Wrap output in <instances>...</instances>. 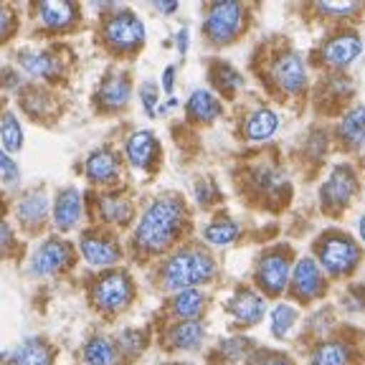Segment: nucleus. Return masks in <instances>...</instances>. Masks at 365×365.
Here are the masks:
<instances>
[{"label": "nucleus", "instance_id": "f257e3e1", "mask_svg": "<svg viewBox=\"0 0 365 365\" xmlns=\"http://www.w3.org/2000/svg\"><path fill=\"white\" fill-rule=\"evenodd\" d=\"M185 223V205L178 195H160L148 205L135 226V244L143 254H160L173 246Z\"/></svg>", "mask_w": 365, "mask_h": 365}, {"label": "nucleus", "instance_id": "f03ea898", "mask_svg": "<svg viewBox=\"0 0 365 365\" xmlns=\"http://www.w3.org/2000/svg\"><path fill=\"white\" fill-rule=\"evenodd\" d=\"M216 274V262L200 246H182L173 251L160 269V284L170 292L195 289Z\"/></svg>", "mask_w": 365, "mask_h": 365}, {"label": "nucleus", "instance_id": "7ed1b4c3", "mask_svg": "<svg viewBox=\"0 0 365 365\" xmlns=\"http://www.w3.org/2000/svg\"><path fill=\"white\" fill-rule=\"evenodd\" d=\"M102 38L109 48L120 53H132L145 43V23L130 8L114 6L104 16L102 23Z\"/></svg>", "mask_w": 365, "mask_h": 365}, {"label": "nucleus", "instance_id": "20e7f679", "mask_svg": "<svg viewBox=\"0 0 365 365\" xmlns=\"http://www.w3.org/2000/svg\"><path fill=\"white\" fill-rule=\"evenodd\" d=\"M135 297V282L125 269H109L91 287V302L99 312H122Z\"/></svg>", "mask_w": 365, "mask_h": 365}, {"label": "nucleus", "instance_id": "39448f33", "mask_svg": "<svg viewBox=\"0 0 365 365\" xmlns=\"http://www.w3.org/2000/svg\"><path fill=\"white\" fill-rule=\"evenodd\" d=\"M244 21H246V11L241 3L221 0V3H213L205 11L203 34L213 46H226L244 31Z\"/></svg>", "mask_w": 365, "mask_h": 365}, {"label": "nucleus", "instance_id": "423d86ee", "mask_svg": "<svg viewBox=\"0 0 365 365\" xmlns=\"http://www.w3.org/2000/svg\"><path fill=\"white\" fill-rule=\"evenodd\" d=\"M317 259L319 264L335 277L350 274L355 264L360 262V249L355 241L345 234H327L317 241Z\"/></svg>", "mask_w": 365, "mask_h": 365}, {"label": "nucleus", "instance_id": "0eeeda50", "mask_svg": "<svg viewBox=\"0 0 365 365\" xmlns=\"http://www.w3.org/2000/svg\"><path fill=\"white\" fill-rule=\"evenodd\" d=\"M71 262H74L71 244L58 239V236H51V239L41 241L34 249V254L29 259V272L34 277H53V274L71 267Z\"/></svg>", "mask_w": 365, "mask_h": 365}, {"label": "nucleus", "instance_id": "6e6552de", "mask_svg": "<svg viewBox=\"0 0 365 365\" xmlns=\"http://www.w3.org/2000/svg\"><path fill=\"white\" fill-rule=\"evenodd\" d=\"M292 274V257L287 249H272L259 259L257 267V284L264 289V294H282L289 284Z\"/></svg>", "mask_w": 365, "mask_h": 365}, {"label": "nucleus", "instance_id": "1a4fd4ad", "mask_svg": "<svg viewBox=\"0 0 365 365\" xmlns=\"http://www.w3.org/2000/svg\"><path fill=\"white\" fill-rule=\"evenodd\" d=\"M79 251L86 264L97 269H109L122 259V249L107 231H86L79 239Z\"/></svg>", "mask_w": 365, "mask_h": 365}, {"label": "nucleus", "instance_id": "9d476101", "mask_svg": "<svg viewBox=\"0 0 365 365\" xmlns=\"http://www.w3.org/2000/svg\"><path fill=\"white\" fill-rule=\"evenodd\" d=\"M272 79L284 94H299L307 84V66L297 51H282L272 61Z\"/></svg>", "mask_w": 365, "mask_h": 365}, {"label": "nucleus", "instance_id": "9b49d317", "mask_svg": "<svg viewBox=\"0 0 365 365\" xmlns=\"http://www.w3.org/2000/svg\"><path fill=\"white\" fill-rule=\"evenodd\" d=\"M130 97H132L130 74L117 68V71H109L102 79L94 102H97V107L102 109V112H120L122 107L130 104Z\"/></svg>", "mask_w": 365, "mask_h": 365}, {"label": "nucleus", "instance_id": "f8f14e48", "mask_svg": "<svg viewBox=\"0 0 365 365\" xmlns=\"http://www.w3.org/2000/svg\"><path fill=\"white\" fill-rule=\"evenodd\" d=\"M122 160L112 148H97L91 150L84 160V175L94 185H112L120 180Z\"/></svg>", "mask_w": 365, "mask_h": 365}, {"label": "nucleus", "instance_id": "ddd939ff", "mask_svg": "<svg viewBox=\"0 0 365 365\" xmlns=\"http://www.w3.org/2000/svg\"><path fill=\"white\" fill-rule=\"evenodd\" d=\"M358 190V178L350 170L348 165H337L335 170L330 173V178L325 180L322 190H319V198H322V205L330 208V211H337L342 205L353 198V193Z\"/></svg>", "mask_w": 365, "mask_h": 365}, {"label": "nucleus", "instance_id": "4468645a", "mask_svg": "<svg viewBox=\"0 0 365 365\" xmlns=\"http://www.w3.org/2000/svg\"><path fill=\"white\" fill-rule=\"evenodd\" d=\"M18 66H21L23 74H29L31 79L41 81H51L61 74V58L53 51H46V48H23L18 53Z\"/></svg>", "mask_w": 365, "mask_h": 365}, {"label": "nucleus", "instance_id": "2eb2a0df", "mask_svg": "<svg viewBox=\"0 0 365 365\" xmlns=\"http://www.w3.org/2000/svg\"><path fill=\"white\" fill-rule=\"evenodd\" d=\"M51 216L53 226L58 231H71L74 226H79L81 216H84V195H81V190L74 188V185L58 190L51 205Z\"/></svg>", "mask_w": 365, "mask_h": 365}, {"label": "nucleus", "instance_id": "dca6fc26", "mask_svg": "<svg viewBox=\"0 0 365 365\" xmlns=\"http://www.w3.org/2000/svg\"><path fill=\"white\" fill-rule=\"evenodd\" d=\"M48 213H51V200H48L43 188L29 190V193L16 203L18 223H21L23 228H29V231H38Z\"/></svg>", "mask_w": 365, "mask_h": 365}, {"label": "nucleus", "instance_id": "f3484780", "mask_svg": "<svg viewBox=\"0 0 365 365\" xmlns=\"http://www.w3.org/2000/svg\"><path fill=\"white\" fill-rule=\"evenodd\" d=\"M158 137L150 130H137L125 140V158L135 170H148L158 160Z\"/></svg>", "mask_w": 365, "mask_h": 365}, {"label": "nucleus", "instance_id": "a211bd4d", "mask_svg": "<svg viewBox=\"0 0 365 365\" xmlns=\"http://www.w3.org/2000/svg\"><path fill=\"white\" fill-rule=\"evenodd\" d=\"M226 309L231 312V317L239 325L249 327V325H257L259 319L264 317L267 304H264V297L257 294L254 289H236L231 294V299L226 302Z\"/></svg>", "mask_w": 365, "mask_h": 365}, {"label": "nucleus", "instance_id": "6ab92c4d", "mask_svg": "<svg viewBox=\"0 0 365 365\" xmlns=\"http://www.w3.org/2000/svg\"><path fill=\"white\" fill-rule=\"evenodd\" d=\"M81 18V11L76 3H38L36 6V21L48 31H68L76 26Z\"/></svg>", "mask_w": 365, "mask_h": 365}, {"label": "nucleus", "instance_id": "aec40b11", "mask_svg": "<svg viewBox=\"0 0 365 365\" xmlns=\"http://www.w3.org/2000/svg\"><path fill=\"white\" fill-rule=\"evenodd\" d=\"M360 51H363V43H360V38L355 34H337L332 36L330 41H325V46H322V61L330 63V66H348L350 61H355V58L360 56Z\"/></svg>", "mask_w": 365, "mask_h": 365}, {"label": "nucleus", "instance_id": "412c9836", "mask_svg": "<svg viewBox=\"0 0 365 365\" xmlns=\"http://www.w3.org/2000/svg\"><path fill=\"white\" fill-rule=\"evenodd\" d=\"M292 289L299 299L309 302L322 292V272L314 264V259H299L292 272Z\"/></svg>", "mask_w": 365, "mask_h": 365}, {"label": "nucleus", "instance_id": "4be33fe9", "mask_svg": "<svg viewBox=\"0 0 365 365\" xmlns=\"http://www.w3.org/2000/svg\"><path fill=\"white\" fill-rule=\"evenodd\" d=\"M97 213L99 221L107 226H125V223H130L135 208H132V200L122 193H104L97 198Z\"/></svg>", "mask_w": 365, "mask_h": 365}, {"label": "nucleus", "instance_id": "5701e85b", "mask_svg": "<svg viewBox=\"0 0 365 365\" xmlns=\"http://www.w3.org/2000/svg\"><path fill=\"white\" fill-rule=\"evenodd\" d=\"M11 365H51V345L43 337H26V340L8 355Z\"/></svg>", "mask_w": 365, "mask_h": 365}, {"label": "nucleus", "instance_id": "b1692460", "mask_svg": "<svg viewBox=\"0 0 365 365\" xmlns=\"http://www.w3.org/2000/svg\"><path fill=\"white\" fill-rule=\"evenodd\" d=\"M251 182L259 193H264L267 198L274 195H282L287 190V175L282 168H277L274 163H259L254 170H251Z\"/></svg>", "mask_w": 365, "mask_h": 365}, {"label": "nucleus", "instance_id": "393cba45", "mask_svg": "<svg viewBox=\"0 0 365 365\" xmlns=\"http://www.w3.org/2000/svg\"><path fill=\"white\" fill-rule=\"evenodd\" d=\"M205 337V327L200 319H180L168 330V342L173 350H195Z\"/></svg>", "mask_w": 365, "mask_h": 365}, {"label": "nucleus", "instance_id": "a878e982", "mask_svg": "<svg viewBox=\"0 0 365 365\" xmlns=\"http://www.w3.org/2000/svg\"><path fill=\"white\" fill-rule=\"evenodd\" d=\"M277 130H279V117H277L269 107L254 109L244 122V135H246V140H251V143H264V140L274 137Z\"/></svg>", "mask_w": 365, "mask_h": 365}, {"label": "nucleus", "instance_id": "bb28decb", "mask_svg": "<svg viewBox=\"0 0 365 365\" xmlns=\"http://www.w3.org/2000/svg\"><path fill=\"white\" fill-rule=\"evenodd\" d=\"M337 137H340V143L350 150H358L360 145L365 143V107L363 104L353 107L342 117V122L337 125Z\"/></svg>", "mask_w": 365, "mask_h": 365}, {"label": "nucleus", "instance_id": "cd10ccee", "mask_svg": "<svg viewBox=\"0 0 365 365\" xmlns=\"http://www.w3.org/2000/svg\"><path fill=\"white\" fill-rule=\"evenodd\" d=\"M81 358L86 365H117L120 353H117V345H114L112 337L107 335H91L84 342V350H81Z\"/></svg>", "mask_w": 365, "mask_h": 365}, {"label": "nucleus", "instance_id": "c85d7f7f", "mask_svg": "<svg viewBox=\"0 0 365 365\" xmlns=\"http://www.w3.org/2000/svg\"><path fill=\"white\" fill-rule=\"evenodd\" d=\"M185 109H188V117L193 122H213L221 114V102L216 99V94L208 89H195L193 94L188 97V104H185Z\"/></svg>", "mask_w": 365, "mask_h": 365}, {"label": "nucleus", "instance_id": "c756f323", "mask_svg": "<svg viewBox=\"0 0 365 365\" xmlns=\"http://www.w3.org/2000/svg\"><path fill=\"white\" fill-rule=\"evenodd\" d=\"M23 140H26V132H23L18 114L6 109V112L0 114V148L6 150L8 155H13L23 148Z\"/></svg>", "mask_w": 365, "mask_h": 365}, {"label": "nucleus", "instance_id": "7c9ffc66", "mask_svg": "<svg viewBox=\"0 0 365 365\" xmlns=\"http://www.w3.org/2000/svg\"><path fill=\"white\" fill-rule=\"evenodd\" d=\"M205 294L200 289H182L173 297V314L180 319H198V314L205 309Z\"/></svg>", "mask_w": 365, "mask_h": 365}, {"label": "nucleus", "instance_id": "2f4dec72", "mask_svg": "<svg viewBox=\"0 0 365 365\" xmlns=\"http://www.w3.org/2000/svg\"><path fill=\"white\" fill-rule=\"evenodd\" d=\"M239 223L234 221V218L228 216H221L216 218V221H211L208 226L203 228V239L208 241V244L213 246H228L234 244L236 239H239Z\"/></svg>", "mask_w": 365, "mask_h": 365}, {"label": "nucleus", "instance_id": "473e14b6", "mask_svg": "<svg viewBox=\"0 0 365 365\" xmlns=\"http://www.w3.org/2000/svg\"><path fill=\"white\" fill-rule=\"evenodd\" d=\"M114 345H117V353H120L122 358L132 360L148 348V332L140 330V327H127V330H122L120 335H117Z\"/></svg>", "mask_w": 365, "mask_h": 365}, {"label": "nucleus", "instance_id": "72a5a7b5", "mask_svg": "<svg viewBox=\"0 0 365 365\" xmlns=\"http://www.w3.org/2000/svg\"><path fill=\"white\" fill-rule=\"evenodd\" d=\"M348 363H350L348 345H342L337 340L322 342L312 355V365H348Z\"/></svg>", "mask_w": 365, "mask_h": 365}, {"label": "nucleus", "instance_id": "f704fd0d", "mask_svg": "<svg viewBox=\"0 0 365 365\" xmlns=\"http://www.w3.org/2000/svg\"><path fill=\"white\" fill-rule=\"evenodd\" d=\"M211 81L223 91V94H234L241 84H244V76L236 71L231 63L226 61H213V68H211Z\"/></svg>", "mask_w": 365, "mask_h": 365}, {"label": "nucleus", "instance_id": "c9c22d12", "mask_svg": "<svg viewBox=\"0 0 365 365\" xmlns=\"http://www.w3.org/2000/svg\"><path fill=\"white\" fill-rule=\"evenodd\" d=\"M294 325H297V307L282 302V304H277V307L272 309V332H274V337H279V340L289 337V332L294 330Z\"/></svg>", "mask_w": 365, "mask_h": 365}, {"label": "nucleus", "instance_id": "e433bc0d", "mask_svg": "<svg viewBox=\"0 0 365 365\" xmlns=\"http://www.w3.org/2000/svg\"><path fill=\"white\" fill-rule=\"evenodd\" d=\"M48 102H51V97L46 94V89H29L21 97L23 109L29 114H34V117H43L48 112Z\"/></svg>", "mask_w": 365, "mask_h": 365}, {"label": "nucleus", "instance_id": "4c0bfd02", "mask_svg": "<svg viewBox=\"0 0 365 365\" xmlns=\"http://www.w3.org/2000/svg\"><path fill=\"white\" fill-rule=\"evenodd\" d=\"M18 180H21V170H18L16 160H13L6 150L0 148V182H3V185H11V188H16Z\"/></svg>", "mask_w": 365, "mask_h": 365}, {"label": "nucleus", "instance_id": "58836bf2", "mask_svg": "<svg viewBox=\"0 0 365 365\" xmlns=\"http://www.w3.org/2000/svg\"><path fill=\"white\" fill-rule=\"evenodd\" d=\"M221 198V193H218V185L213 180H198L195 182V200H198V205H211L216 203V200Z\"/></svg>", "mask_w": 365, "mask_h": 365}, {"label": "nucleus", "instance_id": "ea45409f", "mask_svg": "<svg viewBox=\"0 0 365 365\" xmlns=\"http://www.w3.org/2000/svg\"><path fill=\"white\" fill-rule=\"evenodd\" d=\"M140 99H143V107L145 112L150 114V117H155V112H158V84L155 81H145L143 89H140Z\"/></svg>", "mask_w": 365, "mask_h": 365}, {"label": "nucleus", "instance_id": "a19ab883", "mask_svg": "<svg viewBox=\"0 0 365 365\" xmlns=\"http://www.w3.org/2000/svg\"><path fill=\"white\" fill-rule=\"evenodd\" d=\"M13 31H16V13H13V8L0 6V43H6L13 36Z\"/></svg>", "mask_w": 365, "mask_h": 365}, {"label": "nucleus", "instance_id": "79ce46f5", "mask_svg": "<svg viewBox=\"0 0 365 365\" xmlns=\"http://www.w3.org/2000/svg\"><path fill=\"white\" fill-rule=\"evenodd\" d=\"M319 11L327 16H350L358 11V3H319Z\"/></svg>", "mask_w": 365, "mask_h": 365}, {"label": "nucleus", "instance_id": "37998d69", "mask_svg": "<svg viewBox=\"0 0 365 365\" xmlns=\"http://www.w3.org/2000/svg\"><path fill=\"white\" fill-rule=\"evenodd\" d=\"M246 348H249V342H246V340H241V337H234V340H226V342H221V350H223V353H226L231 360L241 358V355L246 353Z\"/></svg>", "mask_w": 365, "mask_h": 365}, {"label": "nucleus", "instance_id": "c03bdc74", "mask_svg": "<svg viewBox=\"0 0 365 365\" xmlns=\"http://www.w3.org/2000/svg\"><path fill=\"white\" fill-rule=\"evenodd\" d=\"M13 244H16V236H13L11 223L0 218V257H3V254H8V251L13 249Z\"/></svg>", "mask_w": 365, "mask_h": 365}, {"label": "nucleus", "instance_id": "a18cd8bd", "mask_svg": "<svg viewBox=\"0 0 365 365\" xmlns=\"http://www.w3.org/2000/svg\"><path fill=\"white\" fill-rule=\"evenodd\" d=\"M342 302L348 304L350 309H363L365 307V289H360V284H355V289L350 294L342 297Z\"/></svg>", "mask_w": 365, "mask_h": 365}, {"label": "nucleus", "instance_id": "49530a36", "mask_svg": "<svg viewBox=\"0 0 365 365\" xmlns=\"http://www.w3.org/2000/svg\"><path fill=\"white\" fill-rule=\"evenodd\" d=\"M175 46L180 53H188V46H190V31L188 29H180L175 36Z\"/></svg>", "mask_w": 365, "mask_h": 365}, {"label": "nucleus", "instance_id": "de8ad7c7", "mask_svg": "<svg viewBox=\"0 0 365 365\" xmlns=\"http://www.w3.org/2000/svg\"><path fill=\"white\" fill-rule=\"evenodd\" d=\"M163 89H165L168 94L175 89V66H168L165 71H163Z\"/></svg>", "mask_w": 365, "mask_h": 365}, {"label": "nucleus", "instance_id": "09e8293b", "mask_svg": "<svg viewBox=\"0 0 365 365\" xmlns=\"http://www.w3.org/2000/svg\"><path fill=\"white\" fill-rule=\"evenodd\" d=\"M155 11L158 13H165V16H170V13L178 11V3L175 0H158V3H153Z\"/></svg>", "mask_w": 365, "mask_h": 365}, {"label": "nucleus", "instance_id": "8fccbe9b", "mask_svg": "<svg viewBox=\"0 0 365 365\" xmlns=\"http://www.w3.org/2000/svg\"><path fill=\"white\" fill-rule=\"evenodd\" d=\"M264 365H292V360H287V358H269Z\"/></svg>", "mask_w": 365, "mask_h": 365}, {"label": "nucleus", "instance_id": "3c124183", "mask_svg": "<svg viewBox=\"0 0 365 365\" xmlns=\"http://www.w3.org/2000/svg\"><path fill=\"white\" fill-rule=\"evenodd\" d=\"M358 228H360V239H363V241H365V216H363V218H360Z\"/></svg>", "mask_w": 365, "mask_h": 365}, {"label": "nucleus", "instance_id": "603ef678", "mask_svg": "<svg viewBox=\"0 0 365 365\" xmlns=\"http://www.w3.org/2000/svg\"><path fill=\"white\" fill-rule=\"evenodd\" d=\"M3 360H6V353H0V363H3Z\"/></svg>", "mask_w": 365, "mask_h": 365}]
</instances>
